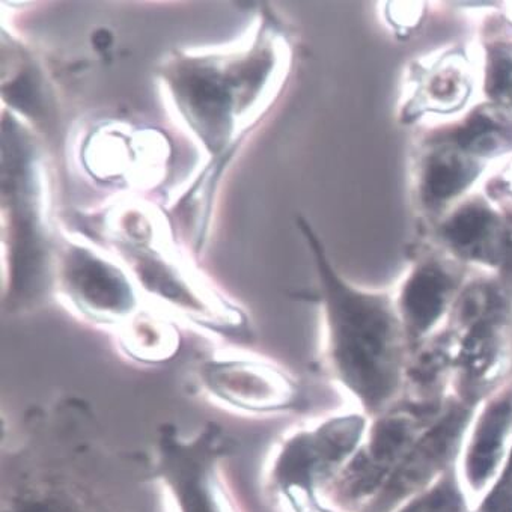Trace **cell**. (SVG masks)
<instances>
[{"label": "cell", "instance_id": "obj_1", "mask_svg": "<svg viewBox=\"0 0 512 512\" xmlns=\"http://www.w3.org/2000/svg\"><path fill=\"white\" fill-rule=\"evenodd\" d=\"M317 256L332 321L339 368L350 388L371 407L392 397L400 377L398 332L394 317L375 297L363 296L342 284L327 264L320 243L306 223H300Z\"/></svg>", "mask_w": 512, "mask_h": 512}, {"label": "cell", "instance_id": "obj_2", "mask_svg": "<svg viewBox=\"0 0 512 512\" xmlns=\"http://www.w3.org/2000/svg\"><path fill=\"white\" fill-rule=\"evenodd\" d=\"M467 415L469 413L466 410H458L451 416H446L427 436L419 440L418 445L413 446L412 451L401 461L400 469L384 490L378 502V511H384L389 506L395 505L409 496L412 491L427 484L428 479L451 457L458 437L466 425Z\"/></svg>", "mask_w": 512, "mask_h": 512}, {"label": "cell", "instance_id": "obj_3", "mask_svg": "<svg viewBox=\"0 0 512 512\" xmlns=\"http://www.w3.org/2000/svg\"><path fill=\"white\" fill-rule=\"evenodd\" d=\"M512 425V392L490 404L473 434L466 461V475L472 487H482L493 476Z\"/></svg>", "mask_w": 512, "mask_h": 512}, {"label": "cell", "instance_id": "obj_4", "mask_svg": "<svg viewBox=\"0 0 512 512\" xmlns=\"http://www.w3.org/2000/svg\"><path fill=\"white\" fill-rule=\"evenodd\" d=\"M416 436V424L406 416H392L375 427L368 452L363 457L356 478L360 490H372L398 460L412 449Z\"/></svg>", "mask_w": 512, "mask_h": 512}, {"label": "cell", "instance_id": "obj_5", "mask_svg": "<svg viewBox=\"0 0 512 512\" xmlns=\"http://www.w3.org/2000/svg\"><path fill=\"white\" fill-rule=\"evenodd\" d=\"M448 291V279L437 270H422L412 279L404 294V311L416 332L433 326L445 308Z\"/></svg>", "mask_w": 512, "mask_h": 512}, {"label": "cell", "instance_id": "obj_6", "mask_svg": "<svg viewBox=\"0 0 512 512\" xmlns=\"http://www.w3.org/2000/svg\"><path fill=\"white\" fill-rule=\"evenodd\" d=\"M475 175V165L466 154L455 150L442 151L428 165L427 189L434 198H451L460 193Z\"/></svg>", "mask_w": 512, "mask_h": 512}, {"label": "cell", "instance_id": "obj_7", "mask_svg": "<svg viewBox=\"0 0 512 512\" xmlns=\"http://www.w3.org/2000/svg\"><path fill=\"white\" fill-rule=\"evenodd\" d=\"M493 214L481 205H469L451 220L448 235L460 249L478 250L493 228Z\"/></svg>", "mask_w": 512, "mask_h": 512}, {"label": "cell", "instance_id": "obj_8", "mask_svg": "<svg viewBox=\"0 0 512 512\" xmlns=\"http://www.w3.org/2000/svg\"><path fill=\"white\" fill-rule=\"evenodd\" d=\"M509 138V125L503 121V116L484 112L475 116L464 130L461 144L476 153H491L500 150Z\"/></svg>", "mask_w": 512, "mask_h": 512}, {"label": "cell", "instance_id": "obj_9", "mask_svg": "<svg viewBox=\"0 0 512 512\" xmlns=\"http://www.w3.org/2000/svg\"><path fill=\"white\" fill-rule=\"evenodd\" d=\"M404 512H464V505L457 488L446 481Z\"/></svg>", "mask_w": 512, "mask_h": 512}, {"label": "cell", "instance_id": "obj_10", "mask_svg": "<svg viewBox=\"0 0 512 512\" xmlns=\"http://www.w3.org/2000/svg\"><path fill=\"white\" fill-rule=\"evenodd\" d=\"M482 512H512V455L509 458L508 469L484 503Z\"/></svg>", "mask_w": 512, "mask_h": 512}, {"label": "cell", "instance_id": "obj_11", "mask_svg": "<svg viewBox=\"0 0 512 512\" xmlns=\"http://www.w3.org/2000/svg\"><path fill=\"white\" fill-rule=\"evenodd\" d=\"M490 83L493 86L491 91L496 95H503L512 88V58L511 56L499 55L494 59L491 67Z\"/></svg>", "mask_w": 512, "mask_h": 512}]
</instances>
